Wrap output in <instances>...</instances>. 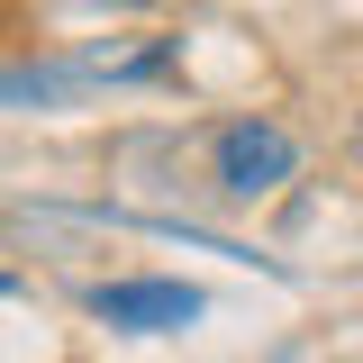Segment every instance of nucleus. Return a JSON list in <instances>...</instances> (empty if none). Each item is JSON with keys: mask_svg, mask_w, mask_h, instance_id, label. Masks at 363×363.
<instances>
[{"mask_svg": "<svg viewBox=\"0 0 363 363\" xmlns=\"http://www.w3.org/2000/svg\"><path fill=\"white\" fill-rule=\"evenodd\" d=\"M209 173L236 200H264V191H281V182L300 173V136L281 128V118H227L209 136Z\"/></svg>", "mask_w": 363, "mask_h": 363, "instance_id": "obj_1", "label": "nucleus"}, {"mask_svg": "<svg viewBox=\"0 0 363 363\" xmlns=\"http://www.w3.org/2000/svg\"><path fill=\"white\" fill-rule=\"evenodd\" d=\"M91 309L109 318V327H145V336H164V327H191V318H200V291H191V281H100Z\"/></svg>", "mask_w": 363, "mask_h": 363, "instance_id": "obj_2", "label": "nucleus"}, {"mask_svg": "<svg viewBox=\"0 0 363 363\" xmlns=\"http://www.w3.org/2000/svg\"><path fill=\"white\" fill-rule=\"evenodd\" d=\"M354 155H363V118H354Z\"/></svg>", "mask_w": 363, "mask_h": 363, "instance_id": "obj_3", "label": "nucleus"}]
</instances>
